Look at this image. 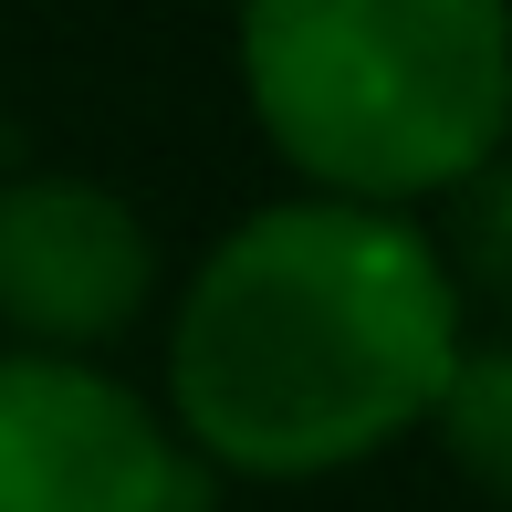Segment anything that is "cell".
<instances>
[{
    "label": "cell",
    "instance_id": "6da1fadb",
    "mask_svg": "<svg viewBox=\"0 0 512 512\" xmlns=\"http://www.w3.org/2000/svg\"><path fill=\"white\" fill-rule=\"evenodd\" d=\"M460 366V293L398 209L283 199L199 262L168 324V408L199 460L324 481L408 439Z\"/></svg>",
    "mask_w": 512,
    "mask_h": 512
},
{
    "label": "cell",
    "instance_id": "7a4b0ae2",
    "mask_svg": "<svg viewBox=\"0 0 512 512\" xmlns=\"http://www.w3.org/2000/svg\"><path fill=\"white\" fill-rule=\"evenodd\" d=\"M241 95L324 199L460 189L512 136V0H241Z\"/></svg>",
    "mask_w": 512,
    "mask_h": 512
},
{
    "label": "cell",
    "instance_id": "3957f363",
    "mask_svg": "<svg viewBox=\"0 0 512 512\" xmlns=\"http://www.w3.org/2000/svg\"><path fill=\"white\" fill-rule=\"evenodd\" d=\"M0 512H209V471L136 387L74 356H0Z\"/></svg>",
    "mask_w": 512,
    "mask_h": 512
},
{
    "label": "cell",
    "instance_id": "277c9868",
    "mask_svg": "<svg viewBox=\"0 0 512 512\" xmlns=\"http://www.w3.org/2000/svg\"><path fill=\"white\" fill-rule=\"evenodd\" d=\"M157 241L115 189L95 178H21L0 189V324L32 335L42 356L105 345L147 314Z\"/></svg>",
    "mask_w": 512,
    "mask_h": 512
},
{
    "label": "cell",
    "instance_id": "5b68a950",
    "mask_svg": "<svg viewBox=\"0 0 512 512\" xmlns=\"http://www.w3.org/2000/svg\"><path fill=\"white\" fill-rule=\"evenodd\" d=\"M439 439L450 460L512 512V345H460V366L439 377Z\"/></svg>",
    "mask_w": 512,
    "mask_h": 512
},
{
    "label": "cell",
    "instance_id": "8992f818",
    "mask_svg": "<svg viewBox=\"0 0 512 512\" xmlns=\"http://www.w3.org/2000/svg\"><path fill=\"white\" fill-rule=\"evenodd\" d=\"M450 293L471 283L492 314H512V157H492V168L460 178V209H450Z\"/></svg>",
    "mask_w": 512,
    "mask_h": 512
}]
</instances>
